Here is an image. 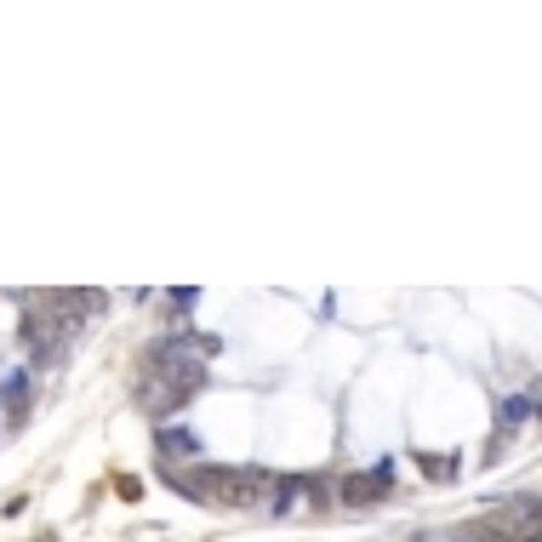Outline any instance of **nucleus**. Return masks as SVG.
<instances>
[{
	"label": "nucleus",
	"mask_w": 542,
	"mask_h": 542,
	"mask_svg": "<svg viewBox=\"0 0 542 542\" xmlns=\"http://www.w3.org/2000/svg\"><path fill=\"white\" fill-rule=\"evenodd\" d=\"M537 400H542V383H537ZM537 411H542V405H537Z\"/></svg>",
	"instance_id": "nucleus-1"
}]
</instances>
